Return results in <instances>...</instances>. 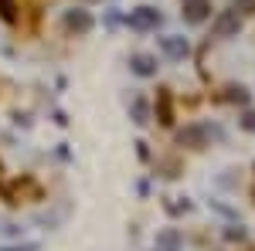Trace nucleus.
Segmentation results:
<instances>
[{"label": "nucleus", "mask_w": 255, "mask_h": 251, "mask_svg": "<svg viewBox=\"0 0 255 251\" xmlns=\"http://www.w3.org/2000/svg\"><path fill=\"white\" fill-rule=\"evenodd\" d=\"M160 20H163V17H160L157 7H146V3H143V7H136V10H129L126 24H129L133 31H157Z\"/></svg>", "instance_id": "nucleus-1"}, {"label": "nucleus", "mask_w": 255, "mask_h": 251, "mask_svg": "<svg viewBox=\"0 0 255 251\" xmlns=\"http://www.w3.org/2000/svg\"><path fill=\"white\" fill-rule=\"evenodd\" d=\"M160 51L174 61H184L191 55V44H187V38H180V34H163L160 38Z\"/></svg>", "instance_id": "nucleus-2"}, {"label": "nucleus", "mask_w": 255, "mask_h": 251, "mask_svg": "<svg viewBox=\"0 0 255 251\" xmlns=\"http://www.w3.org/2000/svg\"><path fill=\"white\" fill-rule=\"evenodd\" d=\"M238 27H242L238 10H221L215 20V38H232V34H238Z\"/></svg>", "instance_id": "nucleus-3"}, {"label": "nucleus", "mask_w": 255, "mask_h": 251, "mask_svg": "<svg viewBox=\"0 0 255 251\" xmlns=\"http://www.w3.org/2000/svg\"><path fill=\"white\" fill-rule=\"evenodd\" d=\"M65 27L75 31V34H89V31H92V14L82 10V7H75V10L65 14Z\"/></svg>", "instance_id": "nucleus-4"}, {"label": "nucleus", "mask_w": 255, "mask_h": 251, "mask_svg": "<svg viewBox=\"0 0 255 251\" xmlns=\"http://www.w3.org/2000/svg\"><path fill=\"white\" fill-rule=\"evenodd\" d=\"M129 68H133L139 78H153L160 65H157V55H146V51H139V55H133V58H129Z\"/></svg>", "instance_id": "nucleus-5"}, {"label": "nucleus", "mask_w": 255, "mask_h": 251, "mask_svg": "<svg viewBox=\"0 0 255 251\" xmlns=\"http://www.w3.org/2000/svg\"><path fill=\"white\" fill-rule=\"evenodd\" d=\"M208 14H211V3H208V0H184V20L201 24Z\"/></svg>", "instance_id": "nucleus-6"}, {"label": "nucleus", "mask_w": 255, "mask_h": 251, "mask_svg": "<svg viewBox=\"0 0 255 251\" xmlns=\"http://www.w3.org/2000/svg\"><path fill=\"white\" fill-rule=\"evenodd\" d=\"M129 116H133L136 126H146V122H150V109H146L143 98H133V102H129Z\"/></svg>", "instance_id": "nucleus-7"}, {"label": "nucleus", "mask_w": 255, "mask_h": 251, "mask_svg": "<svg viewBox=\"0 0 255 251\" xmlns=\"http://www.w3.org/2000/svg\"><path fill=\"white\" fill-rule=\"evenodd\" d=\"M201 139H204V129L201 126H191V129L180 133V143H187V146H201Z\"/></svg>", "instance_id": "nucleus-8"}, {"label": "nucleus", "mask_w": 255, "mask_h": 251, "mask_svg": "<svg viewBox=\"0 0 255 251\" xmlns=\"http://www.w3.org/2000/svg\"><path fill=\"white\" fill-rule=\"evenodd\" d=\"M157 245H163V248H177V234L174 231H163L157 238Z\"/></svg>", "instance_id": "nucleus-9"}, {"label": "nucleus", "mask_w": 255, "mask_h": 251, "mask_svg": "<svg viewBox=\"0 0 255 251\" xmlns=\"http://www.w3.org/2000/svg\"><path fill=\"white\" fill-rule=\"evenodd\" d=\"M242 129H249V133H255V109H249V112L242 116Z\"/></svg>", "instance_id": "nucleus-10"}, {"label": "nucleus", "mask_w": 255, "mask_h": 251, "mask_svg": "<svg viewBox=\"0 0 255 251\" xmlns=\"http://www.w3.org/2000/svg\"><path fill=\"white\" fill-rule=\"evenodd\" d=\"M106 24H109V27H116V24H119V14H116V10H109V14H106Z\"/></svg>", "instance_id": "nucleus-11"}, {"label": "nucleus", "mask_w": 255, "mask_h": 251, "mask_svg": "<svg viewBox=\"0 0 255 251\" xmlns=\"http://www.w3.org/2000/svg\"><path fill=\"white\" fill-rule=\"evenodd\" d=\"M157 251H177V248H157Z\"/></svg>", "instance_id": "nucleus-12"}]
</instances>
